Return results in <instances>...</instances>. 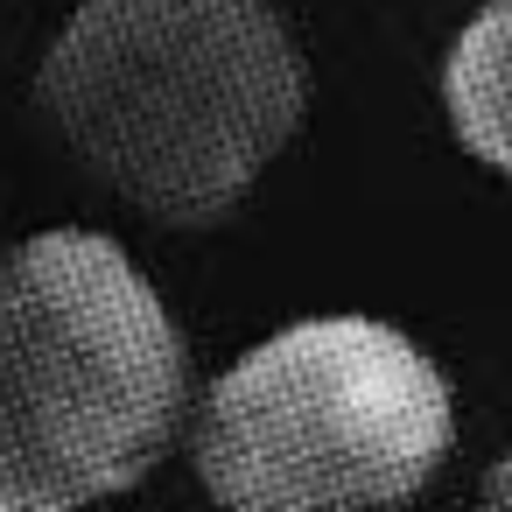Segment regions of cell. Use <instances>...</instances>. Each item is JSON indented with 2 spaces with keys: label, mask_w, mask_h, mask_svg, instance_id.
Returning a JSON list of instances; mask_svg holds the SVG:
<instances>
[{
  "label": "cell",
  "mask_w": 512,
  "mask_h": 512,
  "mask_svg": "<svg viewBox=\"0 0 512 512\" xmlns=\"http://www.w3.org/2000/svg\"><path fill=\"white\" fill-rule=\"evenodd\" d=\"M36 113L134 218L211 232L302 134L309 57L274 0H71Z\"/></svg>",
  "instance_id": "cell-1"
},
{
  "label": "cell",
  "mask_w": 512,
  "mask_h": 512,
  "mask_svg": "<svg viewBox=\"0 0 512 512\" xmlns=\"http://www.w3.org/2000/svg\"><path fill=\"white\" fill-rule=\"evenodd\" d=\"M190 393V344L120 239L50 225L0 253V512L134 491Z\"/></svg>",
  "instance_id": "cell-2"
},
{
  "label": "cell",
  "mask_w": 512,
  "mask_h": 512,
  "mask_svg": "<svg viewBox=\"0 0 512 512\" xmlns=\"http://www.w3.org/2000/svg\"><path fill=\"white\" fill-rule=\"evenodd\" d=\"M190 470L239 512L393 505L456 449L442 365L379 316H302L190 393Z\"/></svg>",
  "instance_id": "cell-3"
},
{
  "label": "cell",
  "mask_w": 512,
  "mask_h": 512,
  "mask_svg": "<svg viewBox=\"0 0 512 512\" xmlns=\"http://www.w3.org/2000/svg\"><path fill=\"white\" fill-rule=\"evenodd\" d=\"M442 120L463 155L512 176V0H484L456 29L442 57Z\"/></svg>",
  "instance_id": "cell-4"
},
{
  "label": "cell",
  "mask_w": 512,
  "mask_h": 512,
  "mask_svg": "<svg viewBox=\"0 0 512 512\" xmlns=\"http://www.w3.org/2000/svg\"><path fill=\"white\" fill-rule=\"evenodd\" d=\"M477 498H484V505H498V512H512V449H505V456H491V470H484Z\"/></svg>",
  "instance_id": "cell-5"
}]
</instances>
